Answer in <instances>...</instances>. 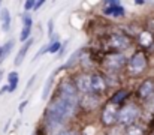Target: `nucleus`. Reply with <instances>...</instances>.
Returning a JSON list of instances; mask_svg holds the SVG:
<instances>
[{
	"instance_id": "1",
	"label": "nucleus",
	"mask_w": 154,
	"mask_h": 135,
	"mask_svg": "<svg viewBox=\"0 0 154 135\" xmlns=\"http://www.w3.org/2000/svg\"><path fill=\"white\" fill-rule=\"evenodd\" d=\"M75 105H72V104H69L67 101H64V99H61V98H57V99H54L51 104L48 105V114H51V116H57V117H60V119H69V117H72L73 116V113H75Z\"/></svg>"
},
{
	"instance_id": "2",
	"label": "nucleus",
	"mask_w": 154,
	"mask_h": 135,
	"mask_svg": "<svg viewBox=\"0 0 154 135\" xmlns=\"http://www.w3.org/2000/svg\"><path fill=\"white\" fill-rule=\"evenodd\" d=\"M138 114H139V111H138V108H136L135 105H127V107H124V108L120 111V114H118V122H120L121 125H130V123H133V122L136 120Z\"/></svg>"
},
{
	"instance_id": "3",
	"label": "nucleus",
	"mask_w": 154,
	"mask_h": 135,
	"mask_svg": "<svg viewBox=\"0 0 154 135\" xmlns=\"http://www.w3.org/2000/svg\"><path fill=\"white\" fill-rule=\"evenodd\" d=\"M60 98L67 101L69 104L72 105H78V96H76V92H75V86L70 84V83H63L60 86Z\"/></svg>"
},
{
	"instance_id": "4",
	"label": "nucleus",
	"mask_w": 154,
	"mask_h": 135,
	"mask_svg": "<svg viewBox=\"0 0 154 135\" xmlns=\"http://www.w3.org/2000/svg\"><path fill=\"white\" fill-rule=\"evenodd\" d=\"M147 65V59L142 53H136L130 60H129V68H130V74H141L145 69Z\"/></svg>"
},
{
	"instance_id": "5",
	"label": "nucleus",
	"mask_w": 154,
	"mask_h": 135,
	"mask_svg": "<svg viewBox=\"0 0 154 135\" xmlns=\"http://www.w3.org/2000/svg\"><path fill=\"white\" fill-rule=\"evenodd\" d=\"M105 65H106V68L111 69V71H118V69H121V68L126 65V57H124L123 54H118V53L111 54V56L106 57Z\"/></svg>"
},
{
	"instance_id": "6",
	"label": "nucleus",
	"mask_w": 154,
	"mask_h": 135,
	"mask_svg": "<svg viewBox=\"0 0 154 135\" xmlns=\"http://www.w3.org/2000/svg\"><path fill=\"white\" fill-rule=\"evenodd\" d=\"M102 122L106 126H111L114 125L115 122H118V114H117V110L112 107V105H108L102 113Z\"/></svg>"
},
{
	"instance_id": "7",
	"label": "nucleus",
	"mask_w": 154,
	"mask_h": 135,
	"mask_svg": "<svg viewBox=\"0 0 154 135\" xmlns=\"http://www.w3.org/2000/svg\"><path fill=\"white\" fill-rule=\"evenodd\" d=\"M75 86L81 90V92H84V93L88 95V93L93 90L91 89V77H88L87 74H81V75H78L76 80H75Z\"/></svg>"
},
{
	"instance_id": "8",
	"label": "nucleus",
	"mask_w": 154,
	"mask_h": 135,
	"mask_svg": "<svg viewBox=\"0 0 154 135\" xmlns=\"http://www.w3.org/2000/svg\"><path fill=\"white\" fill-rule=\"evenodd\" d=\"M129 45H130V41H129V38L126 35L115 33V35H112L109 38V47H112V48L120 50V48H127Z\"/></svg>"
},
{
	"instance_id": "9",
	"label": "nucleus",
	"mask_w": 154,
	"mask_h": 135,
	"mask_svg": "<svg viewBox=\"0 0 154 135\" xmlns=\"http://www.w3.org/2000/svg\"><path fill=\"white\" fill-rule=\"evenodd\" d=\"M103 12L106 15H114V17H121L124 15V8L118 2H106Z\"/></svg>"
},
{
	"instance_id": "10",
	"label": "nucleus",
	"mask_w": 154,
	"mask_h": 135,
	"mask_svg": "<svg viewBox=\"0 0 154 135\" xmlns=\"http://www.w3.org/2000/svg\"><path fill=\"white\" fill-rule=\"evenodd\" d=\"M33 45V38H30L27 42H24V45L20 48V51H18V54L15 56V59H14V65L15 66H20L23 62H24V59H26V54H27V51L30 50V47Z\"/></svg>"
},
{
	"instance_id": "11",
	"label": "nucleus",
	"mask_w": 154,
	"mask_h": 135,
	"mask_svg": "<svg viewBox=\"0 0 154 135\" xmlns=\"http://www.w3.org/2000/svg\"><path fill=\"white\" fill-rule=\"evenodd\" d=\"M153 90H154V83L151 80H147V81H144V83L139 86L138 95H139L141 98H148V96L153 93Z\"/></svg>"
},
{
	"instance_id": "12",
	"label": "nucleus",
	"mask_w": 154,
	"mask_h": 135,
	"mask_svg": "<svg viewBox=\"0 0 154 135\" xmlns=\"http://www.w3.org/2000/svg\"><path fill=\"white\" fill-rule=\"evenodd\" d=\"M0 21H2V30L3 32H8L11 29V14H9V9L3 8L2 12H0Z\"/></svg>"
},
{
	"instance_id": "13",
	"label": "nucleus",
	"mask_w": 154,
	"mask_h": 135,
	"mask_svg": "<svg viewBox=\"0 0 154 135\" xmlns=\"http://www.w3.org/2000/svg\"><path fill=\"white\" fill-rule=\"evenodd\" d=\"M81 104H82V107L84 108H96L97 107V104H99V101H97V98L96 96H93V95H85L84 96V99L81 101Z\"/></svg>"
},
{
	"instance_id": "14",
	"label": "nucleus",
	"mask_w": 154,
	"mask_h": 135,
	"mask_svg": "<svg viewBox=\"0 0 154 135\" xmlns=\"http://www.w3.org/2000/svg\"><path fill=\"white\" fill-rule=\"evenodd\" d=\"M91 89L93 92H103L105 89V81H103V78L100 75H93L91 77Z\"/></svg>"
},
{
	"instance_id": "15",
	"label": "nucleus",
	"mask_w": 154,
	"mask_h": 135,
	"mask_svg": "<svg viewBox=\"0 0 154 135\" xmlns=\"http://www.w3.org/2000/svg\"><path fill=\"white\" fill-rule=\"evenodd\" d=\"M18 81H20V77H18V74L17 72H11L9 75H8V86H9V92H14V90L18 87Z\"/></svg>"
},
{
	"instance_id": "16",
	"label": "nucleus",
	"mask_w": 154,
	"mask_h": 135,
	"mask_svg": "<svg viewBox=\"0 0 154 135\" xmlns=\"http://www.w3.org/2000/svg\"><path fill=\"white\" fill-rule=\"evenodd\" d=\"M52 83H54V75H50L45 86H44V92H42V99L47 101L50 98V92H51V87H52Z\"/></svg>"
},
{
	"instance_id": "17",
	"label": "nucleus",
	"mask_w": 154,
	"mask_h": 135,
	"mask_svg": "<svg viewBox=\"0 0 154 135\" xmlns=\"http://www.w3.org/2000/svg\"><path fill=\"white\" fill-rule=\"evenodd\" d=\"M126 98H127V92H126V90H120V92H117V93L112 96L111 102H112V104H121Z\"/></svg>"
},
{
	"instance_id": "18",
	"label": "nucleus",
	"mask_w": 154,
	"mask_h": 135,
	"mask_svg": "<svg viewBox=\"0 0 154 135\" xmlns=\"http://www.w3.org/2000/svg\"><path fill=\"white\" fill-rule=\"evenodd\" d=\"M14 45H15V42L11 39V41H8L6 44L3 45V56H2V59L5 60L9 54H11V51H12V48H14Z\"/></svg>"
},
{
	"instance_id": "19",
	"label": "nucleus",
	"mask_w": 154,
	"mask_h": 135,
	"mask_svg": "<svg viewBox=\"0 0 154 135\" xmlns=\"http://www.w3.org/2000/svg\"><path fill=\"white\" fill-rule=\"evenodd\" d=\"M30 33H32V27H27V26H23V30H21V35H20V39L23 42H27L30 39Z\"/></svg>"
},
{
	"instance_id": "20",
	"label": "nucleus",
	"mask_w": 154,
	"mask_h": 135,
	"mask_svg": "<svg viewBox=\"0 0 154 135\" xmlns=\"http://www.w3.org/2000/svg\"><path fill=\"white\" fill-rule=\"evenodd\" d=\"M81 53H82L81 50H78V51H75V53H73V54H72V56L69 57V60L66 62V65H64V66H66V68H67V66H72V65H73V63H75V62H76V60L79 59V56H81Z\"/></svg>"
},
{
	"instance_id": "21",
	"label": "nucleus",
	"mask_w": 154,
	"mask_h": 135,
	"mask_svg": "<svg viewBox=\"0 0 154 135\" xmlns=\"http://www.w3.org/2000/svg\"><path fill=\"white\" fill-rule=\"evenodd\" d=\"M61 47H63V45L60 44V42H51V44H50V47H48V53L54 54V53L60 51V50H61Z\"/></svg>"
},
{
	"instance_id": "22",
	"label": "nucleus",
	"mask_w": 154,
	"mask_h": 135,
	"mask_svg": "<svg viewBox=\"0 0 154 135\" xmlns=\"http://www.w3.org/2000/svg\"><path fill=\"white\" fill-rule=\"evenodd\" d=\"M151 41H153V39H151V35H150V33H142V35H141V44L142 45H150Z\"/></svg>"
},
{
	"instance_id": "23",
	"label": "nucleus",
	"mask_w": 154,
	"mask_h": 135,
	"mask_svg": "<svg viewBox=\"0 0 154 135\" xmlns=\"http://www.w3.org/2000/svg\"><path fill=\"white\" fill-rule=\"evenodd\" d=\"M23 23H24L23 26H27V27H32V24H33V21H32V17H30L27 12H26V14H24V17H23Z\"/></svg>"
},
{
	"instance_id": "24",
	"label": "nucleus",
	"mask_w": 154,
	"mask_h": 135,
	"mask_svg": "<svg viewBox=\"0 0 154 135\" xmlns=\"http://www.w3.org/2000/svg\"><path fill=\"white\" fill-rule=\"evenodd\" d=\"M48 47H50V45H44V47H42V48H41L38 53H36V56H35V59H33V60H38V59H39V57H41L44 53H48Z\"/></svg>"
},
{
	"instance_id": "25",
	"label": "nucleus",
	"mask_w": 154,
	"mask_h": 135,
	"mask_svg": "<svg viewBox=\"0 0 154 135\" xmlns=\"http://www.w3.org/2000/svg\"><path fill=\"white\" fill-rule=\"evenodd\" d=\"M35 5H36V2H32V0H29V2H26V3H24V9H26V11H33Z\"/></svg>"
},
{
	"instance_id": "26",
	"label": "nucleus",
	"mask_w": 154,
	"mask_h": 135,
	"mask_svg": "<svg viewBox=\"0 0 154 135\" xmlns=\"http://www.w3.org/2000/svg\"><path fill=\"white\" fill-rule=\"evenodd\" d=\"M35 80H36V75H33L30 80H29V83H27V86H26V89H24V93H27L29 90H30V87L33 86V83H35Z\"/></svg>"
},
{
	"instance_id": "27",
	"label": "nucleus",
	"mask_w": 154,
	"mask_h": 135,
	"mask_svg": "<svg viewBox=\"0 0 154 135\" xmlns=\"http://www.w3.org/2000/svg\"><path fill=\"white\" fill-rule=\"evenodd\" d=\"M52 30H54V21L50 20V21H48V35H50V38L54 35V33H52Z\"/></svg>"
},
{
	"instance_id": "28",
	"label": "nucleus",
	"mask_w": 154,
	"mask_h": 135,
	"mask_svg": "<svg viewBox=\"0 0 154 135\" xmlns=\"http://www.w3.org/2000/svg\"><path fill=\"white\" fill-rule=\"evenodd\" d=\"M57 135H78L75 131H61V132H58Z\"/></svg>"
},
{
	"instance_id": "29",
	"label": "nucleus",
	"mask_w": 154,
	"mask_h": 135,
	"mask_svg": "<svg viewBox=\"0 0 154 135\" xmlns=\"http://www.w3.org/2000/svg\"><path fill=\"white\" fill-rule=\"evenodd\" d=\"M26 105H27V101H23V102L20 104V108H18V111H20V113H23V111H24V108H26Z\"/></svg>"
},
{
	"instance_id": "30",
	"label": "nucleus",
	"mask_w": 154,
	"mask_h": 135,
	"mask_svg": "<svg viewBox=\"0 0 154 135\" xmlns=\"http://www.w3.org/2000/svg\"><path fill=\"white\" fill-rule=\"evenodd\" d=\"M44 5V0H41V2H36V5H35V8H33V11H38L41 6Z\"/></svg>"
},
{
	"instance_id": "31",
	"label": "nucleus",
	"mask_w": 154,
	"mask_h": 135,
	"mask_svg": "<svg viewBox=\"0 0 154 135\" xmlns=\"http://www.w3.org/2000/svg\"><path fill=\"white\" fill-rule=\"evenodd\" d=\"M2 56H3V45H0V59H2Z\"/></svg>"
},
{
	"instance_id": "32",
	"label": "nucleus",
	"mask_w": 154,
	"mask_h": 135,
	"mask_svg": "<svg viewBox=\"0 0 154 135\" xmlns=\"http://www.w3.org/2000/svg\"><path fill=\"white\" fill-rule=\"evenodd\" d=\"M2 77H3V71H0V80H2Z\"/></svg>"
},
{
	"instance_id": "33",
	"label": "nucleus",
	"mask_w": 154,
	"mask_h": 135,
	"mask_svg": "<svg viewBox=\"0 0 154 135\" xmlns=\"http://www.w3.org/2000/svg\"><path fill=\"white\" fill-rule=\"evenodd\" d=\"M0 6H2V3H0ZM0 11H2V9H0Z\"/></svg>"
}]
</instances>
